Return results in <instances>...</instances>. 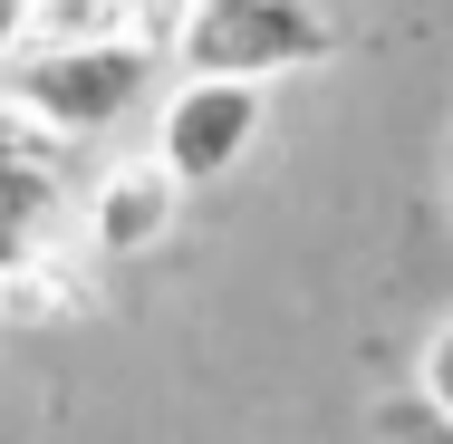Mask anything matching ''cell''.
<instances>
[{
  "label": "cell",
  "instance_id": "6da1fadb",
  "mask_svg": "<svg viewBox=\"0 0 453 444\" xmlns=\"http://www.w3.org/2000/svg\"><path fill=\"white\" fill-rule=\"evenodd\" d=\"M155 68H165V49L135 39V29H116V39H68V49H19L10 58V97L49 136L106 145L116 126H135L155 106Z\"/></svg>",
  "mask_w": 453,
  "mask_h": 444
},
{
  "label": "cell",
  "instance_id": "7a4b0ae2",
  "mask_svg": "<svg viewBox=\"0 0 453 444\" xmlns=\"http://www.w3.org/2000/svg\"><path fill=\"white\" fill-rule=\"evenodd\" d=\"M338 58V19L319 0H232V10H183L174 68L183 78H299Z\"/></svg>",
  "mask_w": 453,
  "mask_h": 444
},
{
  "label": "cell",
  "instance_id": "3957f363",
  "mask_svg": "<svg viewBox=\"0 0 453 444\" xmlns=\"http://www.w3.org/2000/svg\"><path fill=\"white\" fill-rule=\"evenodd\" d=\"M261 136H271V88L261 78H174V97L155 106V155L183 183H222L232 165H251Z\"/></svg>",
  "mask_w": 453,
  "mask_h": 444
},
{
  "label": "cell",
  "instance_id": "277c9868",
  "mask_svg": "<svg viewBox=\"0 0 453 444\" xmlns=\"http://www.w3.org/2000/svg\"><path fill=\"white\" fill-rule=\"evenodd\" d=\"M183 193H193V183H183L165 155H116V165L88 183V252L96 261H145V252H165L174 222H183Z\"/></svg>",
  "mask_w": 453,
  "mask_h": 444
},
{
  "label": "cell",
  "instance_id": "5b68a950",
  "mask_svg": "<svg viewBox=\"0 0 453 444\" xmlns=\"http://www.w3.org/2000/svg\"><path fill=\"white\" fill-rule=\"evenodd\" d=\"M88 309H96V280L78 270L68 242H49L19 270H0V319L10 329H58V319H88Z\"/></svg>",
  "mask_w": 453,
  "mask_h": 444
},
{
  "label": "cell",
  "instance_id": "8992f818",
  "mask_svg": "<svg viewBox=\"0 0 453 444\" xmlns=\"http://www.w3.org/2000/svg\"><path fill=\"white\" fill-rule=\"evenodd\" d=\"M68 222V165H0V270L49 252Z\"/></svg>",
  "mask_w": 453,
  "mask_h": 444
},
{
  "label": "cell",
  "instance_id": "52a82bcc",
  "mask_svg": "<svg viewBox=\"0 0 453 444\" xmlns=\"http://www.w3.org/2000/svg\"><path fill=\"white\" fill-rule=\"evenodd\" d=\"M0 165H78V145H68V136H49L19 97L0 88Z\"/></svg>",
  "mask_w": 453,
  "mask_h": 444
},
{
  "label": "cell",
  "instance_id": "ba28073f",
  "mask_svg": "<svg viewBox=\"0 0 453 444\" xmlns=\"http://www.w3.org/2000/svg\"><path fill=\"white\" fill-rule=\"evenodd\" d=\"M376 444H453V416L415 386V396H386L376 406Z\"/></svg>",
  "mask_w": 453,
  "mask_h": 444
},
{
  "label": "cell",
  "instance_id": "9c48e42d",
  "mask_svg": "<svg viewBox=\"0 0 453 444\" xmlns=\"http://www.w3.org/2000/svg\"><path fill=\"white\" fill-rule=\"evenodd\" d=\"M415 386H425V396H434V406L453 416V319L434 329V339H425V367H415Z\"/></svg>",
  "mask_w": 453,
  "mask_h": 444
},
{
  "label": "cell",
  "instance_id": "30bf717a",
  "mask_svg": "<svg viewBox=\"0 0 453 444\" xmlns=\"http://www.w3.org/2000/svg\"><path fill=\"white\" fill-rule=\"evenodd\" d=\"M19 39H29V10H0V68L19 58Z\"/></svg>",
  "mask_w": 453,
  "mask_h": 444
},
{
  "label": "cell",
  "instance_id": "8fae6325",
  "mask_svg": "<svg viewBox=\"0 0 453 444\" xmlns=\"http://www.w3.org/2000/svg\"><path fill=\"white\" fill-rule=\"evenodd\" d=\"M183 10H232V0H183Z\"/></svg>",
  "mask_w": 453,
  "mask_h": 444
}]
</instances>
